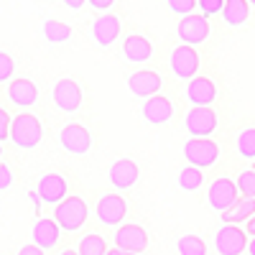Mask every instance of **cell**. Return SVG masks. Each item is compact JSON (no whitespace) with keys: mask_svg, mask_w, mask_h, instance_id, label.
Here are the masks:
<instances>
[{"mask_svg":"<svg viewBox=\"0 0 255 255\" xmlns=\"http://www.w3.org/2000/svg\"><path fill=\"white\" fill-rule=\"evenodd\" d=\"M87 5L97 13H108L113 5H115V0H87Z\"/></svg>","mask_w":255,"mask_h":255,"instance_id":"35","label":"cell"},{"mask_svg":"<svg viewBox=\"0 0 255 255\" xmlns=\"http://www.w3.org/2000/svg\"><path fill=\"white\" fill-rule=\"evenodd\" d=\"M184 158L197 168H212L220 158V148L212 138H189L184 143Z\"/></svg>","mask_w":255,"mask_h":255,"instance_id":"3","label":"cell"},{"mask_svg":"<svg viewBox=\"0 0 255 255\" xmlns=\"http://www.w3.org/2000/svg\"><path fill=\"white\" fill-rule=\"evenodd\" d=\"M0 156H3V143H0Z\"/></svg>","mask_w":255,"mask_h":255,"instance_id":"42","label":"cell"},{"mask_svg":"<svg viewBox=\"0 0 255 255\" xmlns=\"http://www.w3.org/2000/svg\"><path fill=\"white\" fill-rule=\"evenodd\" d=\"M250 217H255V199L253 197H243L232 204L227 212H222V222L225 225H238V222H248Z\"/></svg>","mask_w":255,"mask_h":255,"instance_id":"22","label":"cell"},{"mask_svg":"<svg viewBox=\"0 0 255 255\" xmlns=\"http://www.w3.org/2000/svg\"><path fill=\"white\" fill-rule=\"evenodd\" d=\"M61 255H79V250H61Z\"/></svg>","mask_w":255,"mask_h":255,"instance_id":"41","label":"cell"},{"mask_svg":"<svg viewBox=\"0 0 255 255\" xmlns=\"http://www.w3.org/2000/svg\"><path fill=\"white\" fill-rule=\"evenodd\" d=\"M120 36V18L113 13H102L95 23H92V38L100 49L113 46Z\"/></svg>","mask_w":255,"mask_h":255,"instance_id":"16","label":"cell"},{"mask_svg":"<svg viewBox=\"0 0 255 255\" xmlns=\"http://www.w3.org/2000/svg\"><path fill=\"white\" fill-rule=\"evenodd\" d=\"M59 222L56 220H46V217H41L36 225H33V232H31V238H33V243L36 245H41L44 250H49V248H54L56 243H59Z\"/></svg>","mask_w":255,"mask_h":255,"instance_id":"21","label":"cell"},{"mask_svg":"<svg viewBox=\"0 0 255 255\" xmlns=\"http://www.w3.org/2000/svg\"><path fill=\"white\" fill-rule=\"evenodd\" d=\"M250 0H225V8H222V18L230 28H238L243 26L245 20L250 18Z\"/></svg>","mask_w":255,"mask_h":255,"instance_id":"23","label":"cell"},{"mask_svg":"<svg viewBox=\"0 0 255 255\" xmlns=\"http://www.w3.org/2000/svg\"><path fill=\"white\" fill-rule=\"evenodd\" d=\"M13 184V174H10V168L5 163H0V191H8Z\"/></svg>","mask_w":255,"mask_h":255,"instance_id":"34","label":"cell"},{"mask_svg":"<svg viewBox=\"0 0 255 255\" xmlns=\"http://www.w3.org/2000/svg\"><path fill=\"white\" fill-rule=\"evenodd\" d=\"M250 5H253V8H255V0H250Z\"/></svg>","mask_w":255,"mask_h":255,"instance_id":"43","label":"cell"},{"mask_svg":"<svg viewBox=\"0 0 255 255\" xmlns=\"http://www.w3.org/2000/svg\"><path fill=\"white\" fill-rule=\"evenodd\" d=\"M67 189H69V184L61 174H46L38 181V197L46 204H61L67 199Z\"/></svg>","mask_w":255,"mask_h":255,"instance_id":"18","label":"cell"},{"mask_svg":"<svg viewBox=\"0 0 255 255\" xmlns=\"http://www.w3.org/2000/svg\"><path fill=\"white\" fill-rule=\"evenodd\" d=\"M79 255H108V243L100 235H87L79 243Z\"/></svg>","mask_w":255,"mask_h":255,"instance_id":"28","label":"cell"},{"mask_svg":"<svg viewBox=\"0 0 255 255\" xmlns=\"http://www.w3.org/2000/svg\"><path fill=\"white\" fill-rule=\"evenodd\" d=\"M87 215H90V209H87V202H84L82 197H67L54 209V220L59 222L61 230H67V232L79 230L84 222H87Z\"/></svg>","mask_w":255,"mask_h":255,"instance_id":"2","label":"cell"},{"mask_svg":"<svg viewBox=\"0 0 255 255\" xmlns=\"http://www.w3.org/2000/svg\"><path fill=\"white\" fill-rule=\"evenodd\" d=\"M168 64H171V72H174L176 79L189 82V79H194L197 72H199V54H197L194 46L181 44V46H176V49L171 51V59H168Z\"/></svg>","mask_w":255,"mask_h":255,"instance_id":"7","label":"cell"},{"mask_svg":"<svg viewBox=\"0 0 255 255\" xmlns=\"http://www.w3.org/2000/svg\"><path fill=\"white\" fill-rule=\"evenodd\" d=\"M140 113H143V120L145 123H151V125H166L168 120L174 118V102L168 100L166 95H153V97L143 100Z\"/></svg>","mask_w":255,"mask_h":255,"instance_id":"12","label":"cell"},{"mask_svg":"<svg viewBox=\"0 0 255 255\" xmlns=\"http://www.w3.org/2000/svg\"><path fill=\"white\" fill-rule=\"evenodd\" d=\"M59 140H61L64 151L72 153V156H84V153H90V148H92V135L82 123L64 125L61 133H59Z\"/></svg>","mask_w":255,"mask_h":255,"instance_id":"8","label":"cell"},{"mask_svg":"<svg viewBox=\"0 0 255 255\" xmlns=\"http://www.w3.org/2000/svg\"><path fill=\"white\" fill-rule=\"evenodd\" d=\"M176 250L179 255H207V245L202 238L197 235H184L176 240Z\"/></svg>","mask_w":255,"mask_h":255,"instance_id":"27","label":"cell"},{"mask_svg":"<svg viewBox=\"0 0 255 255\" xmlns=\"http://www.w3.org/2000/svg\"><path fill=\"white\" fill-rule=\"evenodd\" d=\"M18 255H46V253H44V248H41V245L31 243V245H23V248H20Z\"/></svg>","mask_w":255,"mask_h":255,"instance_id":"36","label":"cell"},{"mask_svg":"<svg viewBox=\"0 0 255 255\" xmlns=\"http://www.w3.org/2000/svg\"><path fill=\"white\" fill-rule=\"evenodd\" d=\"M235 148H238V156H240V158L255 161V128H245V130L238 133Z\"/></svg>","mask_w":255,"mask_h":255,"instance_id":"25","label":"cell"},{"mask_svg":"<svg viewBox=\"0 0 255 255\" xmlns=\"http://www.w3.org/2000/svg\"><path fill=\"white\" fill-rule=\"evenodd\" d=\"M128 215V202L120 194H102L97 202V220L108 227H118Z\"/></svg>","mask_w":255,"mask_h":255,"instance_id":"11","label":"cell"},{"mask_svg":"<svg viewBox=\"0 0 255 255\" xmlns=\"http://www.w3.org/2000/svg\"><path fill=\"white\" fill-rule=\"evenodd\" d=\"M248 255H255V238H250L248 243Z\"/></svg>","mask_w":255,"mask_h":255,"instance_id":"40","label":"cell"},{"mask_svg":"<svg viewBox=\"0 0 255 255\" xmlns=\"http://www.w3.org/2000/svg\"><path fill=\"white\" fill-rule=\"evenodd\" d=\"M176 181H179V189H184V191H197V189L204 184L202 168H197V166H186V168H181Z\"/></svg>","mask_w":255,"mask_h":255,"instance_id":"26","label":"cell"},{"mask_svg":"<svg viewBox=\"0 0 255 255\" xmlns=\"http://www.w3.org/2000/svg\"><path fill=\"white\" fill-rule=\"evenodd\" d=\"M10 125H13V118L0 108V143H5L10 138Z\"/></svg>","mask_w":255,"mask_h":255,"instance_id":"33","label":"cell"},{"mask_svg":"<svg viewBox=\"0 0 255 255\" xmlns=\"http://www.w3.org/2000/svg\"><path fill=\"white\" fill-rule=\"evenodd\" d=\"M238 189L243 197H253L255 199V171H243L238 176Z\"/></svg>","mask_w":255,"mask_h":255,"instance_id":"30","label":"cell"},{"mask_svg":"<svg viewBox=\"0 0 255 255\" xmlns=\"http://www.w3.org/2000/svg\"><path fill=\"white\" fill-rule=\"evenodd\" d=\"M64 5H67L69 10H82V5L87 3V0H61Z\"/></svg>","mask_w":255,"mask_h":255,"instance_id":"37","label":"cell"},{"mask_svg":"<svg viewBox=\"0 0 255 255\" xmlns=\"http://www.w3.org/2000/svg\"><path fill=\"white\" fill-rule=\"evenodd\" d=\"M168 3V10L176 13V15H191L194 13V8H199V0H166Z\"/></svg>","mask_w":255,"mask_h":255,"instance_id":"29","label":"cell"},{"mask_svg":"<svg viewBox=\"0 0 255 255\" xmlns=\"http://www.w3.org/2000/svg\"><path fill=\"white\" fill-rule=\"evenodd\" d=\"M44 38L49 41V44H64V41L72 38V28L64 23V20L49 18L44 23Z\"/></svg>","mask_w":255,"mask_h":255,"instance_id":"24","label":"cell"},{"mask_svg":"<svg viewBox=\"0 0 255 255\" xmlns=\"http://www.w3.org/2000/svg\"><path fill=\"white\" fill-rule=\"evenodd\" d=\"M108 255H138V253H128L123 248H113V250H108Z\"/></svg>","mask_w":255,"mask_h":255,"instance_id":"39","label":"cell"},{"mask_svg":"<svg viewBox=\"0 0 255 255\" xmlns=\"http://www.w3.org/2000/svg\"><path fill=\"white\" fill-rule=\"evenodd\" d=\"M248 238L245 230H240L238 225H222L215 235V250L217 255H243L248 250Z\"/></svg>","mask_w":255,"mask_h":255,"instance_id":"9","label":"cell"},{"mask_svg":"<svg viewBox=\"0 0 255 255\" xmlns=\"http://www.w3.org/2000/svg\"><path fill=\"white\" fill-rule=\"evenodd\" d=\"M41 138H44V125H41V120L36 115L20 113L18 118H13L10 140L15 143V148H20V151H33L41 143Z\"/></svg>","mask_w":255,"mask_h":255,"instance_id":"1","label":"cell"},{"mask_svg":"<svg viewBox=\"0 0 255 255\" xmlns=\"http://www.w3.org/2000/svg\"><path fill=\"white\" fill-rule=\"evenodd\" d=\"M184 128L191 138H209L217 130V113L212 108H197V105H191V110L184 115Z\"/></svg>","mask_w":255,"mask_h":255,"instance_id":"4","label":"cell"},{"mask_svg":"<svg viewBox=\"0 0 255 255\" xmlns=\"http://www.w3.org/2000/svg\"><path fill=\"white\" fill-rule=\"evenodd\" d=\"M161 87H163V79L151 69H143V72H135V74L128 77V90L140 100H148V97L158 95Z\"/></svg>","mask_w":255,"mask_h":255,"instance_id":"14","label":"cell"},{"mask_svg":"<svg viewBox=\"0 0 255 255\" xmlns=\"http://www.w3.org/2000/svg\"><path fill=\"white\" fill-rule=\"evenodd\" d=\"M240 189H238V181H230L227 176H220V179H215L209 184V189H207V202H209V207L215 209V212H227L232 204H235L240 197Z\"/></svg>","mask_w":255,"mask_h":255,"instance_id":"5","label":"cell"},{"mask_svg":"<svg viewBox=\"0 0 255 255\" xmlns=\"http://www.w3.org/2000/svg\"><path fill=\"white\" fill-rule=\"evenodd\" d=\"M209 18L207 15H202V13H191V15H184L181 20H179V28H176V33H179V38L184 41L186 46H199V44H204V41L209 38Z\"/></svg>","mask_w":255,"mask_h":255,"instance_id":"6","label":"cell"},{"mask_svg":"<svg viewBox=\"0 0 255 255\" xmlns=\"http://www.w3.org/2000/svg\"><path fill=\"white\" fill-rule=\"evenodd\" d=\"M13 74H15V61H13L5 51H0V84L10 82Z\"/></svg>","mask_w":255,"mask_h":255,"instance_id":"31","label":"cell"},{"mask_svg":"<svg viewBox=\"0 0 255 255\" xmlns=\"http://www.w3.org/2000/svg\"><path fill=\"white\" fill-rule=\"evenodd\" d=\"M245 232H248L250 238H255V217H250V220L245 222Z\"/></svg>","mask_w":255,"mask_h":255,"instance_id":"38","label":"cell"},{"mask_svg":"<svg viewBox=\"0 0 255 255\" xmlns=\"http://www.w3.org/2000/svg\"><path fill=\"white\" fill-rule=\"evenodd\" d=\"M115 245L128 253H145L148 248V232L140 225H123L115 230Z\"/></svg>","mask_w":255,"mask_h":255,"instance_id":"15","label":"cell"},{"mask_svg":"<svg viewBox=\"0 0 255 255\" xmlns=\"http://www.w3.org/2000/svg\"><path fill=\"white\" fill-rule=\"evenodd\" d=\"M8 100L18 108H33L36 100H38V90L31 79L18 77L13 82H8Z\"/></svg>","mask_w":255,"mask_h":255,"instance_id":"19","label":"cell"},{"mask_svg":"<svg viewBox=\"0 0 255 255\" xmlns=\"http://www.w3.org/2000/svg\"><path fill=\"white\" fill-rule=\"evenodd\" d=\"M138 176H140V168L135 161L130 158H118L113 166H110V171H108V179L115 189L120 191H128V189H133L138 184Z\"/></svg>","mask_w":255,"mask_h":255,"instance_id":"13","label":"cell"},{"mask_svg":"<svg viewBox=\"0 0 255 255\" xmlns=\"http://www.w3.org/2000/svg\"><path fill=\"white\" fill-rule=\"evenodd\" d=\"M222 8H225V0H199V13L207 18L222 13Z\"/></svg>","mask_w":255,"mask_h":255,"instance_id":"32","label":"cell"},{"mask_svg":"<svg viewBox=\"0 0 255 255\" xmlns=\"http://www.w3.org/2000/svg\"><path fill=\"white\" fill-rule=\"evenodd\" d=\"M54 105L61 113H77L82 108V87L74 79H59L54 84Z\"/></svg>","mask_w":255,"mask_h":255,"instance_id":"10","label":"cell"},{"mask_svg":"<svg viewBox=\"0 0 255 255\" xmlns=\"http://www.w3.org/2000/svg\"><path fill=\"white\" fill-rule=\"evenodd\" d=\"M217 97V87L209 77H194L186 84V100L197 108H212V102Z\"/></svg>","mask_w":255,"mask_h":255,"instance_id":"17","label":"cell"},{"mask_svg":"<svg viewBox=\"0 0 255 255\" xmlns=\"http://www.w3.org/2000/svg\"><path fill=\"white\" fill-rule=\"evenodd\" d=\"M123 56H125V61H130V64H143V61H148L153 56V44L145 36L133 33V36H128L123 41Z\"/></svg>","mask_w":255,"mask_h":255,"instance_id":"20","label":"cell"}]
</instances>
